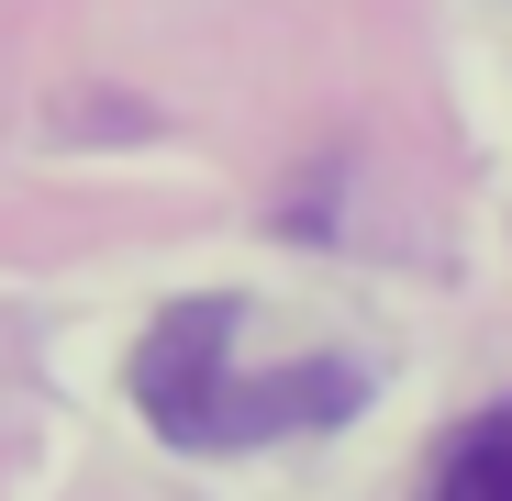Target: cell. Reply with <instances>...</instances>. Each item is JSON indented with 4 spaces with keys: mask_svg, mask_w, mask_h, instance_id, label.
Masks as SVG:
<instances>
[{
    "mask_svg": "<svg viewBox=\"0 0 512 501\" xmlns=\"http://www.w3.org/2000/svg\"><path fill=\"white\" fill-rule=\"evenodd\" d=\"M234 301H167L134 346V401L167 446H279V435H323L368 401V379L346 357H301V368H234Z\"/></svg>",
    "mask_w": 512,
    "mask_h": 501,
    "instance_id": "1",
    "label": "cell"
},
{
    "mask_svg": "<svg viewBox=\"0 0 512 501\" xmlns=\"http://www.w3.org/2000/svg\"><path fill=\"white\" fill-rule=\"evenodd\" d=\"M435 501H512V401L446 435V457H435Z\"/></svg>",
    "mask_w": 512,
    "mask_h": 501,
    "instance_id": "2",
    "label": "cell"
}]
</instances>
